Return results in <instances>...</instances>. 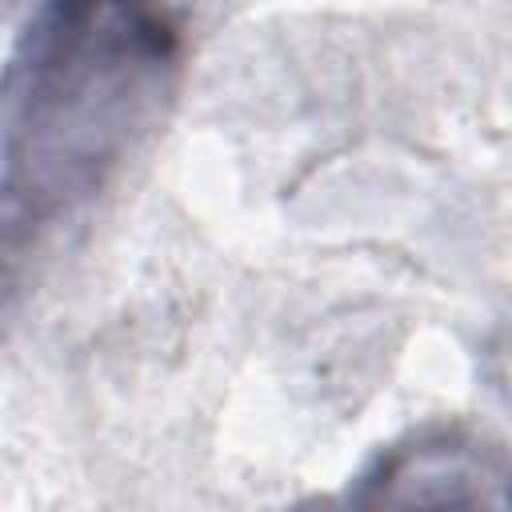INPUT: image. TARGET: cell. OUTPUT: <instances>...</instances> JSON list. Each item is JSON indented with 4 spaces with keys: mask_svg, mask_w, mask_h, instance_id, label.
<instances>
[{
    "mask_svg": "<svg viewBox=\"0 0 512 512\" xmlns=\"http://www.w3.org/2000/svg\"><path fill=\"white\" fill-rule=\"evenodd\" d=\"M180 56V24L160 8L40 4L24 20L0 112L8 264L112 180L168 104Z\"/></svg>",
    "mask_w": 512,
    "mask_h": 512,
    "instance_id": "1",
    "label": "cell"
},
{
    "mask_svg": "<svg viewBox=\"0 0 512 512\" xmlns=\"http://www.w3.org/2000/svg\"><path fill=\"white\" fill-rule=\"evenodd\" d=\"M352 512H512V460L472 432H420L372 460Z\"/></svg>",
    "mask_w": 512,
    "mask_h": 512,
    "instance_id": "2",
    "label": "cell"
},
{
    "mask_svg": "<svg viewBox=\"0 0 512 512\" xmlns=\"http://www.w3.org/2000/svg\"><path fill=\"white\" fill-rule=\"evenodd\" d=\"M280 512H336L328 500H304V504H292V508H280Z\"/></svg>",
    "mask_w": 512,
    "mask_h": 512,
    "instance_id": "3",
    "label": "cell"
}]
</instances>
